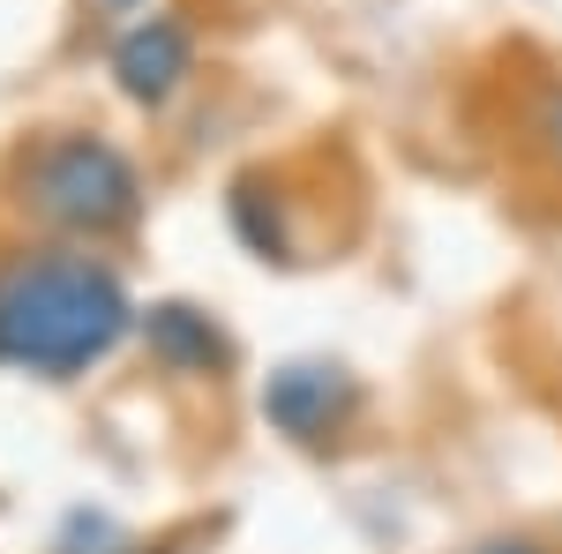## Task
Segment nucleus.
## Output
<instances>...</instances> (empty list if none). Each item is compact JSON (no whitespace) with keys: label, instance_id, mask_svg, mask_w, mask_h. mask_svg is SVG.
Segmentation results:
<instances>
[{"label":"nucleus","instance_id":"obj_8","mask_svg":"<svg viewBox=\"0 0 562 554\" xmlns=\"http://www.w3.org/2000/svg\"><path fill=\"white\" fill-rule=\"evenodd\" d=\"M105 8H143V0H105Z\"/></svg>","mask_w":562,"mask_h":554},{"label":"nucleus","instance_id":"obj_3","mask_svg":"<svg viewBox=\"0 0 562 554\" xmlns=\"http://www.w3.org/2000/svg\"><path fill=\"white\" fill-rule=\"evenodd\" d=\"M352 412H360V383L346 368H323V360H293V368H278L262 383V420L278 427L285 442H301V450L338 442Z\"/></svg>","mask_w":562,"mask_h":554},{"label":"nucleus","instance_id":"obj_7","mask_svg":"<svg viewBox=\"0 0 562 554\" xmlns=\"http://www.w3.org/2000/svg\"><path fill=\"white\" fill-rule=\"evenodd\" d=\"M473 554H555L548 540H532V532H503V540H480Z\"/></svg>","mask_w":562,"mask_h":554},{"label":"nucleus","instance_id":"obj_2","mask_svg":"<svg viewBox=\"0 0 562 554\" xmlns=\"http://www.w3.org/2000/svg\"><path fill=\"white\" fill-rule=\"evenodd\" d=\"M15 195L31 217L60 225V233H121L143 211V172L105 135L53 128L15 158Z\"/></svg>","mask_w":562,"mask_h":554},{"label":"nucleus","instance_id":"obj_5","mask_svg":"<svg viewBox=\"0 0 562 554\" xmlns=\"http://www.w3.org/2000/svg\"><path fill=\"white\" fill-rule=\"evenodd\" d=\"M143 344H150V360L173 368V375H225V368H233V338L217 330L203 307H188V299L150 307V315H143Z\"/></svg>","mask_w":562,"mask_h":554},{"label":"nucleus","instance_id":"obj_4","mask_svg":"<svg viewBox=\"0 0 562 554\" xmlns=\"http://www.w3.org/2000/svg\"><path fill=\"white\" fill-rule=\"evenodd\" d=\"M188 76H195V38H188L180 15H143V23H128L121 45H113V83H121V98H135V105H166Z\"/></svg>","mask_w":562,"mask_h":554},{"label":"nucleus","instance_id":"obj_1","mask_svg":"<svg viewBox=\"0 0 562 554\" xmlns=\"http://www.w3.org/2000/svg\"><path fill=\"white\" fill-rule=\"evenodd\" d=\"M135 330L128 285L113 278V262L38 248V256L0 262V360L23 375H83L113 344Z\"/></svg>","mask_w":562,"mask_h":554},{"label":"nucleus","instance_id":"obj_6","mask_svg":"<svg viewBox=\"0 0 562 554\" xmlns=\"http://www.w3.org/2000/svg\"><path fill=\"white\" fill-rule=\"evenodd\" d=\"M525 135H532V150H540V166L562 180V68L548 83L532 90V113H525Z\"/></svg>","mask_w":562,"mask_h":554}]
</instances>
